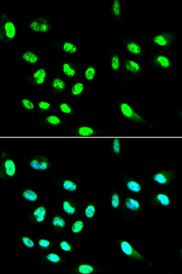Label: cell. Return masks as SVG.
<instances>
[{"label":"cell","mask_w":182,"mask_h":274,"mask_svg":"<svg viewBox=\"0 0 182 274\" xmlns=\"http://www.w3.org/2000/svg\"><path fill=\"white\" fill-rule=\"evenodd\" d=\"M24 217L27 222L33 227H40L49 220L50 215L47 204L38 203L26 212Z\"/></svg>","instance_id":"cell-11"},{"label":"cell","mask_w":182,"mask_h":274,"mask_svg":"<svg viewBox=\"0 0 182 274\" xmlns=\"http://www.w3.org/2000/svg\"><path fill=\"white\" fill-rule=\"evenodd\" d=\"M69 271L71 274H112V271L104 265L86 262L74 263Z\"/></svg>","instance_id":"cell-19"},{"label":"cell","mask_w":182,"mask_h":274,"mask_svg":"<svg viewBox=\"0 0 182 274\" xmlns=\"http://www.w3.org/2000/svg\"><path fill=\"white\" fill-rule=\"evenodd\" d=\"M117 32L126 55L136 60H141L146 52L145 46L126 32L120 29L117 30Z\"/></svg>","instance_id":"cell-6"},{"label":"cell","mask_w":182,"mask_h":274,"mask_svg":"<svg viewBox=\"0 0 182 274\" xmlns=\"http://www.w3.org/2000/svg\"><path fill=\"white\" fill-rule=\"evenodd\" d=\"M83 67L80 61L66 58L60 61L59 71L66 79L76 81L82 79Z\"/></svg>","instance_id":"cell-13"},{"label":"cell","mask_w":182,"mask_h":274,"mask_svg":"<svg viewBox=\"0 0 182 274\" xmlns=\"http://www.w3.org/2000/svg\"><path fill=\"white\" fill-rule=\"evenodd\" d=\"M99 71L98 64L89 62L83 67L82 72V79L86 84H91L94 82Z\"/></svg>","instance_id":"cell-35"},{"label":"cell","mask_w":182,"mask_h":274,"mask_svg":"<svg viewBox=\"0 0 182 274\" xmlns=\"http://www.w3.org/2000/svg\"><path fill=\"white\" fill-rule=\"evenodd\" d=\"M70 134L71 136L78 137H99L109 134L105 129L89 124H79L75 126L70 130Z\"/></svg>","instance_id":"cell-18"},{"label":"cell","mask_w":182,"mask_h":274,"mask_svg":"<svg viewBox=\"0 0 182 274\" xmlns=\"http://www.w3.org/2000/svg\"><path fill=\"white\" fill-rule=\"evenodd\" d=\"M88 222L81 217L75 219L70 225V230L72 241L75 244H78L84 237Z\"/></svg>","instance_id":"cell-29"},{"label":"cell","mask_w":182,"mask_h":274,"mask_svg":"<svg viewBox=\"0 0 182 274\" xmlns=\"http://www.w3.org/2000/svg\"><path fill=\"white\" fill-rule=\"evenodd\" d=\"M50 75L47 68L38 67L23 76L26 84L32 89H39L44 87L49 80Z\"/></svg>","instance_id":"cell-14"},{"label":"cell","mask_w":182,"mask_h":274,"mask_svg":"<svg viewBox=\"0 0 182 274\" xmlns=\"http://www.w3.org/2000/svg\"><path fill=\"white\" fill-rule=\"evenodd\" d=\"M46 58V56L31 48H24L18 53L20 63L25 65L34 66L44 61Z\"/></svg>","instance_id":"cell-28"},{"label":"cell","mask_w":182,"mask_h":274,"mask_svg":"<svg viewBox=\"0 0 182 274\" xmlns=\"http://www.w3.org/2000/svg\"><path fill=\"white\" fill-rule=\"evenodd\" d=\"M109 144V151L111 155L122 162L123 156V144L122 140L119 138L113 137L111 138Z\"/></svg>","instance_id":"cell-36"},{"label":"cell","mask_w":182,"mask_h":274,"mask_svg":"<svg viewBox=\"0 0 182 274\" xmlns=\"http://www.w3.org/2000/svg\"><path fill=\"white\" fill-rule=\"evenodd\" d=\"M17 33L16 23L14 19L5 12H0V41L10 44L16 39Z\"/></svg>","instance_id":"cell-9"},{"label":"cell","mask_w":182,"mask_h":274,"mask_svg":"<svg viewBox=\"0 0 182 274\" xmlns=\"http://www.w3.org/2000/svg\"><path fill=\"white\" fill-rule=\"evenodd\" d=\"M48 226L51 235L54 237L61 236L70 230L67 216L59 211L54 212L50 216Z\"/></svg>","instance_id":"cell-21"},{"label":"cell","mask_w":182,"mask_h":274,"mask_svg":"<svg viewBox=\"0 0 182 274\" xmlns=\"http://www.w3.org/2000/svg\"><path fill=\"white\" fill-rule=\"evenodd\" d=\"M118 172L125 191L140 199L147 187L143 181L124 169L118 168Z\"/></svg>","instance_id":"cell-5"},{"label":"cell","mask_w":182,"mask_h":274,"mask_svg":"<svg viewBox=\"0 0 182 274\" xmlns=\"http://www.w3.org/2000/svg\"><path fill=\"white\" fill-rule=\"evenodd\" d=\"M72 99L73 103L76 106L81 102L87 91V84L82 79L76 80L69 89Z\"/></svg>","instance_id":"cell-32"},{"label":"cell","mask_w":182,"mask_h":274,"mask_svg":"<svg viewBox=\"0 0 182 274\" xmlns=\"http://www.w3.org/2000/svg\"><path fill=\"white\" fill-rule=\"evenodd\" d=\"M121 73L123 84L128 85L146 75L143 66L139 60L133 59L124 53L121 54Z\"/></svg>","instance_id":"cell-3"},{"label":"cell","mask_w":182,"mask_h":274,"mask_svg":"<svg viewBox=\"0 0 182 274\" xmlns=\"http://www.w3.org/2000/svg\"><path fill=\"white\" fill-rule=\"evenodd\" d=\"M19 245L25 250L31 252L36 251V240L32 236L20 235L16 237Z\"/></svg>","instance_id":"cell-41"},{"label":"cell","mask_w":182,"mask_h":274,"mask_svg":"<svg viewBox=\"0 0 182 274\" xmlns=\"http://www.w3.org/2000/svg\"><path fill=\"white\" fill-rule=\"evenodd\" d=\"M178 35L177 30L169 32L162 30L151 36L148 39V41L155 46L168 51L174 46Z\"/></svg>","instance_id":"cell-16"},{"label":"cell","mask_w":182,"mask_h":274,"mask_svg":"<svg viewBox=\"0 0 182 274\" xmlns=\"http://www.w3.org/2000/svg\"><path fill=\"white\" fill-rule=\"evenodd\" d=\"M108 14L120 25L123 24V4L120 0H112L107 11Z\"/></svg>","instance_id":"cell-33"},{"label":"cell","mask_w":182,"mask_h":274,"mask_svg":"<svg viewBox=\"0 0 182 274\" xmlns=\"http://www.w3.org/2000/svg\"><path fill=\"white\" fill-rule=\"evenodd\" d=\"M32 122L46 131H52L64 127L67 125V121L62 116L54 112L39 117Z\"/></svg>","instance_id":"cell-20"},{"label":"cell","mask_w":182,"mask_h":274,"mask_svg":"<svg viewBox=\"0 0 182 274\" xmlns=\"http://www.w3.org/2000/svg\"><path fill=\"white\" fill-rule=\"evenodd\" d=\"M146 213L140 199L127 193L121 192L120 214L124 223H127Z\"/></svg>","instance_id":"cell-2"},{"label":"cell","mask_w":182,"mask_h":274,"mask_svg":"<svg viewBox=\"0 0 182 274\" xmlns=\"http://www.w3.org/2000/svg\"><path fill=\"white\" fill-rule=\"evenodd\" d=\"M18 194L20 200L26 204H38L47 196L37 188L29 186L21 188Z\"/></svg>","instance_id":"cell-27"},{"label":"cell","mask_w":182,"mask_h":274,"mask_svg":"<svg viewBox=\"0 0 182 274\" xmlns=\"http://www.w3.org/2000/svg\"><path fill=\"white\" fill-rule=\"evenodd\" d=\"M98 210V205L96 201L89 199L83 206L81 216L90 223L95 218Z\"/></svg>","instance_id":"cell-34"},{"label":"cell","mask_w":182,"mask_h":274,"mask_svg":"<svg viewBox=\"0 0 182 274\" xmlns=\"http://www.w3.org/2000/svg\"><path fill=\"white\" fill-rule=\"evenodd\" d=\"M18 106L24 111L32 112L36 110V101L28 96H21L17 101Z\"/></svg>","instance_id":"cell-40"},{"label":"cell","mask_w":182,"mask_h":274,"mask_svg":"<svg viewBox=\"0 0 182 274\" xmlns=\"http://www.w3.org/2000/svg\"><path fill=\"white\" fill-rule=\"evenodd\" d=\"M148 203L151 207L172 209L174 199L171 193L165 191L153 190L148 197Z\"/></svg>","instance_id":"cell-22"},{"label":"cell","mask_w":182,"mask_h":274,"mask_svg":"<svg viewBox=\"0 0 182 274\" xmlns=\"http://www.w3.org/2000/svg\"><path fill=\"white\" fill-rule=\"evenodd\" d=\"M25 167L36 172H48L53 167L52 159L45 153L34 154L25 160Z\"/></svg>","instance_id":"cell-17"},{"label":"cell","mask_w":182,"mask_h":274,"mask_svg":"<svg viewBox=\"0 0 182 274\" xmlns=\"http://www.w3.org/2000/svg\"><path fill=\"white\" fill-rule=\"evenodd\" d=\"M25 27L32 35L43 36L52 31L53 23L48 17L37 15L29 19L25 24Z\"/></svg>","instance_id":"cell-12"},{"label":"cell","mask_w":182,"mask_h":274,"mask_svg":"<svg viewBox=\"0 0 182 274\" xmlns=\"http://www.w3.org/2000/svg\"><path fill=\"white\" fill-rule=\"evenodd\" d=\"M0 178L4 182L9 183L16 177V161L11 154L4 149L0 148Z\"/></svg>","instance_id":"cell-8"},{"label":"cell","mask_w":182,"mask_h":274,"mask_svg":"<svg viewBox=\"0 0 182 274\" xmlns=\"http://www.w3.org/2000/svg\"><path fill=\"white\" fill-rule=\"evenodd\" d=\"M150 70L170 71L173 68V60L172 57L164 53L153 52L147 58Z\"/></svg>","instance_id":"cell-15"},{"label":"cell","mask_w":182,"mask_h":274,"mask_svg":"<svg viewBox=\"0 0 182 274\" xmlns=\"http://www.w3.org/2000/svg\"><path fill=\"white\" fill-rule=\"evenodd\" d=\"M36 251L38 254L44 253L52 250L54 246L53 241L46 237L40 236L35 239Z\"/></svg>","instance_id":"cell-42"},{"label":"cell","mask_w":182,"mask_h":274,"mask_svg":"<svg viewBox=\"0 0 182 274\" xmlns=\"http://www.w3.org/2000/svg\"><path fill=\"white\" fill-rule=\"evenodd\" d=\"M33 261L46 269L60 267L68 263V258L60 251L51 250L38 254L32 258Z\"/></svg>","instance_id":"cell-10"},{"label":"cell","mask_w":182,"mask_h":274,"mask_svg":"<svg viewBox=\"0 0 182 274\" xmlns=\"http://www.w3.org/2000/svg\"><path fill=\"white\" fill-rule=\"evenodd\" d=\"M84 202L80 199L64 196L59 201L60 212L68 217H77L81 215Z\"/></svg>","instance_id":"cell-23"},{"label":"cell","mask_w":182,"mask_h":274,"mask_svg":"<svg viewBox=\"0 0 182 274\" xmlns=\"http://www.w3.org/2000/svg\"><path fill=\"white\" fill-rule=\"evenodd\" d=\"M55 106L59 114L62 116H72L75 115V105L68 100H60L55 103Z\"/></svg>","instance_id":"cell-37"},{"label":"cell","mask_w":182,"mask_h":274,"mask_svg":"<svg viewBox=\"0 0 182 274\" xmlns=\"http://www.w3.org/2000/svg\"><path fill=\"white\" fill-rule=\"evenodd\" d=\"M178 174L179 171L174 168H163L152 172L148 179L160 187L168 189L171 188Z\"/></svg>","instance_id":"cell-7"},{"label":"cell","mask_w":182,"mask_h":274,"mask_svg":"<svg viewBox=\"0 0 182 274\" xmlns=\"http://www.w3.org/2000/svg\"><path fill=\"white\" fill-rule=\"evenodd\" d=\"M56 246L62 254L67 255H73L75 251V244L73 241L67 239H55Z\"/></svg>","instance_id":"cell-38"},{"label":"cell","mask_w":182,"mask_h":274,"mask_svg":"<svg viewBox=\"0 0 182 274\" xmlns=\"http://www.w3.org/2000/svg\"><path fill=\"white\" fill-rule=\"evenodd\" d=\"M115 106L119 115L128 122L146 128L154 129V125L145 117L139 113L127 100H116Z\"/></svg>","instance_id":"cell-4"},{"label":"cell","mask_w":182,"mask_h":274,"mask_svg":"<svg viewBox=\"0 0 182 274\" xmlns=\"http://www.w3.org/2000/svg\"><path fill=\"white\" fill-rule=\"evenodd\" d=\"M53 184L63 191L71 194H75L81 191L78 182L67 176L56 175L52 178Z\"/></svg>","instance_id":"cell-25"},{"label":"cell","mask_w":182,"mask_h":274,"mask_svg":"<svg viewBox=\"0 0 182 274\" xmlns=\"http://www.w3.org/2000/svg\"><path fill=\"white\" fill-rule=\"evenodd\" d=\"M108 68L115 75H120L121 73V54L117 50L116 43L112 44L107 55Z\"/></svg>","instance_id":"cell-30"},{"label":"cell","mask_w":182,"mask_h":274,"mask_svg":"<svg viewBox=\"0 0 182 274\" xmlns=\"http://www.w3.org/2000/svg\"><path fill=\"white\" fill-rule=\"evenodd\" d=\"M36 111L38 117H43L54 112V104L50 100L39 99L36 101Z\"/></svg>","instance_id":"cell-39"},{"label":"cell","mask_w":182,"mask_h":274,"mask_svg":"<svg viewBox=\"0 0 182 274\" xmlns=\"http://www.w3.org/2000/svg\"><path fill=\"white\" fill-rule=\"evenodd\" d=\"M108 204L111 211L117 213L120 212L121 193L113 180L108 192Z\"/></svg>","instance_id":"cell-31"},{"label":"cell","mask_w":182,"mask_h":274,"mask_svg":"<svg viewBox=\"0 0 182 274\" xmlns=\"http://www.w3.org/2000/svg\"><path fill=\"white\" fill-rule=\"evenodd\" d=\"M52 45L55 49L66 55L77 56L80 54L79 46L73 40L56 37L53 39Z\"/></svg>","instance_id":"cell-26"},{"label":"cell","mask_w":182,"mask_h":274,"mask_svg":"<svg viewBox=\"0 0 182 274\" xmlns=\"http://www.w3.org/2000/svg\"><path fill=\"white\" fill-rule=\"evenodd\" d=\"M50 96L53 99H59L65 96L69 89L67 79L61 74H55L48 84Z\"/></svg>","instance_id":"cell-24"},{"label":"cell","mask_w":182,"mask_h":274,"mask_svg":"<svg viewBox=\"0 0 182 274\" xmlns=\"http://www.w3.org/2000/svg\"><path fill=\"white\" fill-rule=\"evenodd\" d=\"M115 241L119 254L124 258L145 267L155 265V261L149 258L131 240L116 235Z\"/></svg>","instance_id":"cell-1"}]
</instances>
